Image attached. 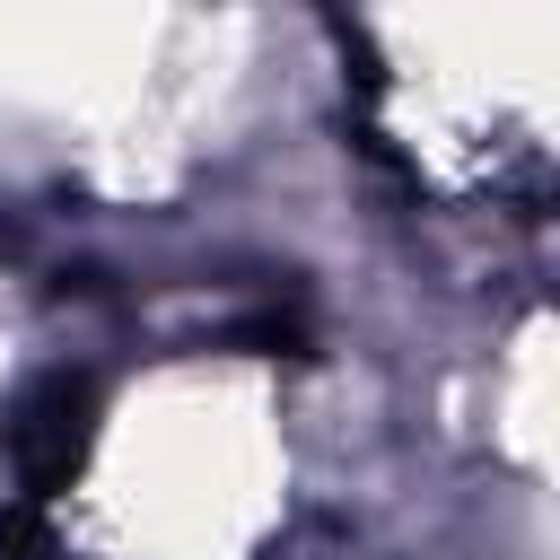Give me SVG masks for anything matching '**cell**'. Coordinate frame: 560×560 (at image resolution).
Masks as SVG:
<instances>
[{"label":"cell","mask_w":560,"mask_h":560,"mask_svg":"<svg viewBox=\"0 0 560 560\" xmlns=\"http://www.w3.org/2000/svg\"><path fill=\"white\" fill-rule=\"evenodd\" d=\"M88 438H96V385L70 376V368H44L0 420V446H9L18 481H26V499H52L88 464Z\"/></svg>","instance_id":"obj_1"}]
</instances>
